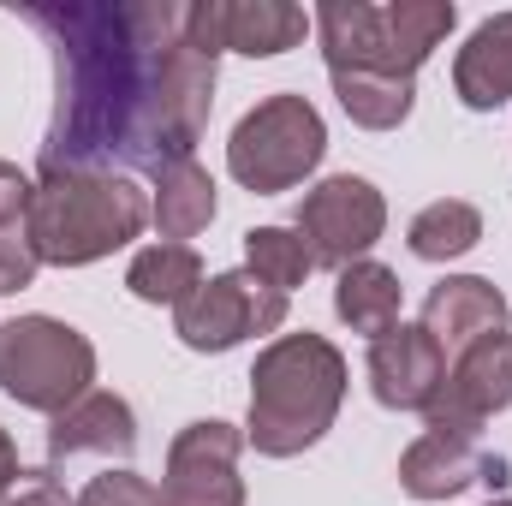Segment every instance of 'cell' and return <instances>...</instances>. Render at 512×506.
<instances>
[{
    "instance_id": "5bb4252c",
    "label": "cell",
    "mask_w": 512,
    "mask_h": 506,
    "mask_svg": "<svg viewBox=\"0 0 512 506\" xmlns=\"http://www.w3.org/2000/svg\"><path fill=\"white\" fill-rule=\"evenodd\" d=\"M453 96L471 108V114H495L501 102H512V12L483 18L459 60H453Z\"/></svg>"
},
{
    "instance_id": "ffe728a7",
    "label": "cell",
    "mask_w": 512,
    "mask_h": 506,
    "mask_svg": "<svg viewBox=\"0 0 512 506\" xmlns=\"http://www.w3.org/2000/svg\"><path fill=\"white\" fill-rule=\"evenodd\" d=\"M209 274H203V256L191 251V245H143V251L131 256L126 268V292L131 298H143V304H185L197 286H203Z\"/></svg>"
},
{
    "instance_id": "30bf717a",
    "label": "cell",
    "mask_w": 512,
    "mask_h": 506,
    "mask_svg": "<svg viewBox=\"0 0 512 506\" xmlns=\"http://www.w3.org/2000/svg\"><path fill=\"white\" fill-rule=\"evenodd\" d=\"M370 393L387 411H429L435 387L447 376V352L429 340L423 322H399L382 340H370Z\"/></svg>"
},
{
    "instance_id": "d4e9b609",
    "label": "cell",
    "mask_w": 512,
    "mask_h": 506,
    "mask_svg": "<svg viewBox=\"0 0 512 506\" xmlns=\"http://www.w3.org/2000/svg\"><path fill=\"white\" fill-rule=\"evenodd\" d=\"M36 268H42V256L30 245L24 221H18V227H0V298H6V292H24V286L36 280Z\"/></svg>"
},
{
    "instance_id": "7a4b0ae2",
    "label": "cell",
    "mask_w": 512,
    "mask_h": 506,
    "mask_svg": "<svg viewBox=\"0 0 512 506\" xmlns=\"http://www.w3.org/2000/svg\"><path fill=\"white\" fill-rule=\"evenodd\" d=\"M346 405V358L328 334H280L256 352L245 447L262 459H298L316 447Z\"/></svg>"
},
{
    "instance_id": "4316f807",
    "label": "cell",
    "mask_w": 512,
    "mask_h": 506,
    "mask_svg": "<svg viewBox=\"0 0 512 506\" xmlns=\"http://www.w3.org/2000/svg\"><path fill=\"white\" fill-rule=\"evenodd\" d=\"M30 197H36V185L12 161H0V227H18L30 215Z\"/></svg>"
},
{
    "instance_id": "7402d4cb",
    "label": "cell",
    "mask_w": 512,
    "mask_h": 506,
    "mask_svg": "<svg viewBox=\"0 0 512 506\" xmlns=\"http://www.w3.org/2000/svg\"><path fill=\"white\" fill-rule=\"evenodd\" d=\"M477 239H483V215L465 197H441V203L417 209L411 227H405V245L423 262H453V256L477 251Z\"/></svg>"
},
{
    "instance_id": "d6986e66",
    "label": "cell",
    "mask_w": 512,
    "mask_h": 506,
    "mask_svg": "<svg viewBox=\"0 0 512 506\" xmlns=\"http://www.w3.org/2000/svg\"><path fill=\"white\" fill-rule=\"evenodd\" d=\"M334 316L352 334L382 340L387 328H399V274L387 262H376V256L340 268V280H334Z\"/></svg>"
},
{
    "instance_id": "484cf974",
    "label": "cell",
    "mask_w": 512,
    "mask_h": 506,
    "mask_svg": "<svg viewBox=\"0 0 512 506\" xmlns=\"http://www.w3.org/2000/svg\"><path fill=\"white\" fill-rule=\"evenodd\" d=\"M0 506H72V495H66V483L54 471H18L0 489Z\"/></svg>"
},
{
    "instance_id": "6da1fadb",
    "label": "cell",
    "mask_w": 512,
    "mask_h": 506,
    "mask_svg": "<svg viewBox=\"0 0 512 506\" xmlns=\"http://www.w3.org/2000/svg\"><path fill=\"white\" fill-rule=\"evenodd\" d=\"M54 48V120L42 173H161L191 161L215 114V60L179 0L24 6Z\"/></svg>"
},
{
    "instance_id": "44dd1931",
    "label": "cell",
    "mask_w": 512,
    "mask_h": 506,
    "mask_svg": "<svg viewBox=\"0 0 512 506\" xmlns=\"http://www.w3.org/2000/svg\"><path fill=\"white\" fill-rule=\"evenodd\" d=\"M328 78H334V96H340L352 126L399 131L411 120V102H417L411 78H387V72H328Z\"/></svg>"
},
{
    "instance_id": "52a82bcc",
    "label": "cell",
    "mask_w": 512,
    "mask_h": 506,
    "mask_svg": "<svg viewBox=\"0 0 512 506\" xmlns=\"http://www.w3.org/2000/svg\"><path fill=\"white\" fill-rule=\"evenodd\" d=\"M292 227L310 245L316 268L340 274V268L364 262V256L376 251V239L387 233V197L370 179H358V173H334V179H322V185L304 191Z\"/></svg>"
},
{
    "instance_id": "277c9868",
    "label": "cell",
    "mask_w": 512,
    "mask_h": 506,
    "mask_svg": "<svg viewBox=\"0 0 512 506\" xmlns=\"http://www.w3.org/2000/svg\"><path fill=\"white\" fill-rule=\"evenodd\" d=\"M96 381V346L60 316H12L0 322V393L24 411L60 417Z\"/></svg>"
},
{
    "instance_id": "ac0fdd59",
    "label": "cell",
    "mask_w": 512,
    "mask_h": 506,
    "mask_svg": "<svg viewBox=\"0 0 512 506\" xmlns=\"http://www.w3.org/2000/svg\"><path fill=\"white\" fill-rule=\"evenodd\" d=\"M453 24H459L453 0H393V6H382L387 72L393 78H417V66L453 36Z\"/></svg>"
},
{
    "instance_id": "9c48e42d",
    "label": "cell",
    "mask_w": 512,
    "mask_h": 506,
    "mask_svg": "<svg viewBox=\"0 0 512 506\" xmlns=\"http://www.w3.org/2000/svg\"><path fill=\"white\" fill-rule=\"evenodd\" d=\"M512 405V334H495V340H477L465 346L447 376L435 387L429 411H423V429L429 435H459V441H477L483 423L495 411Z\"/></svg>"
},
{
    "instance_id": "2e32d148",
    "label": "cell",
    "mask_w": 512,
    "mask_h": 506,
    "mask_svg": "<svg viewBox=\"0 0 512 506\" xmlns=\"http://www.w3.org/2000/svg\"><path fill=\"white\" fill-rule=\"evenodd\" d=\"M310 36V12L292 0H221V54L274 60Z\"/></svg>"
},
{
    "instance_id": "ba28073f",
    "label": "cell",
    "mask_w": 512,
    "mask_h": 506,
    "mask_svg": "<svg viewBox=\"0 0 512 506\" xmlns=\"http://www.w3.org/2000/svg\"><path fill=\"white\" fill-rule=\"evenodd\" d=\"M239 453H245V429H233L221 417L185 423L167 447L161 506H245Z\"/></svg>"
},
{
    "instance_id": "5b68a950",
    "label": "cell",
    "mask_w": 512,
    "mask_h": 506,
    "mask_svg": "<svg viewBox=\"0 0 512 506\" xmlns=\"http://www.w3.org/2000/svg\"><path fill=\"white\" fill-rule=\"evenodd\" d=\"M322 155H328V126H322L316 102H304L292 90L256 102L227 137V173L256 197L298 191L322 167Z\"/></svg>"
},
{
    "instance_id": "e0dca14e",
    "label": "cell",
    "mask_w": 512,
    "mask_h": 506,
    "mask_svg": "<svg viewBox=\"0 0 512 506\" xmlns=\"http://www.w3.org/2000/svg\"><path fill=\"white\" fill-rule=\"evenodd\" d=\"M215 209H221V197H215L209 167H197V155H191V161H173V167H161V173H155L149 221H155V233H161L167 245H185V239L209 233Z\"/></svg>"
},
{
    "instance_id": "9a60e30c",
    "label": "cell",
    "mask_w": 512,
    "mask_h": 506,
    "mask_svg": "<svg viewBox=\"0 0 512 506\" xmlns=\"http://www.w3.org/2000/svg\"><path fill=\"white\" fill-rule=\"evenodd\" d=\"M310 30L322 42L328 72H387L382 6H370V0H322L310 12Z\"/></svg>"
},
{
    "instance_id": "83f0119b",
    "label": "cell",
    "mask_w": 512,
    "mask_h": 506,
    "mask_svg": "<svg viewBox=\"0 0 512 506\" xmlns=\"http://www.w3.org/2000/svg\"><path fill=\"white\" fill-rule=\"evenodd\" d=\"M18 471H24V465H18V447H12V435L0 429V489H6V483H12Z\"/></svg>"
},
{
    "instance_id": "7c38bea8",
    "label": "cell",
    "mask_w": 512,
    "mask_h": 506,
    "mask_svg": "<svg viewBox=\"0 0 512 506\" xmlns=\"http://www.w3.org/2000/svg\"><path fill=\"white\" fill-rule=\"evenodd\" d=\"M512 322V304L507 292L495 286V280H483V274H447L441 286H429V298H423V328H429V340L441 346V352H465V346H477V340H495V334H507Z\"/></svg>"
},
{
    "instance_id": "cb8c5ba5",
    "label": "cell",
    "mask_w": 512,
    "mask_h": 506,
    "mask_svg": "<svg viewBox=\"0 0 512 506\" xmlns=\"http://www.w3.org/2000/svg\"><path fill=\"white\" fill-rule=\"evenodd\" d=\"M72 506H161V489H155L149 477H137L131 465H120V471L90 477V483L72 495Z\"/></svg>"
},
{
    "instance_id": "3957f363",
    "label": "cell",
    "mask_w": 512,
    "mask_h": 506,
    "mask_svg": "<svg viewBox=\"0 0 512 506\" xmlns=\"http://www.w3.org/2000/svg\"><path fill=\"white\" fill-rule=\"evenodd\" d=\"M143 227L149 191L131 173H42L24 215L36 256L54 268H90L143 239Z\"/></svg>"
},
{
    "instance_id": "603a6c76",
    "label": "cell",
    "mask_w": 512,
    "mask_h": 506,
    "mask_svg": "<svg viewBox=\"0 0 512 506\" xmlns=\"http://www.w3.org/2000/svg\"><path fill=\"white\" fill-rule=\"evenodd\" d=\"M310 268H316V256L298 239V227H251L245 233V274H256L262 286L292 298V286H304Z\"/></svg>"
},
{
    "instance_id": "4fadbf2b",
    "label": "cell",
    "mask_w": 512,
    "mask_h": 506,
    "mask_svg": "<svg viewBox=\"0 0 512 506\" xmlns=\"http://www.w3.org/2000/svg\"><path fill=\"white\" fill-rule=\"evenodd\" d=\"M84 453H102V459H131L137 453V411H131L120 393H102L90 387L78 405H66L54 423H48V459H84Z\"/></svg>"
},
{
    "instance_id": "8992f818",
    "label": "cell",
    "mask_w": 512,
    "mask_h": 506,
    "mask_svg": "<svg viewBox=\"0 0 512 506\" xmlns=\"http://www.w3.org/2000/svg\"><path fill=\"white\" fill-rule=\"evenodd\" d=\"M286 322V292L262 286L256 274H209L179 310H173V334L191 352H233L256 334H274Z\"/></svg>"
},
{
    "instance_id": "f1b7e54d",
    "label": "cell",
    "mask_w": 512,
    "mask_h": 506,
    "mask_svg": "<svg viewBox=\"0 0 512 506\" xmlns=\"http://www.w3.org/2000/svg\"><path fill=\"white\" fill-rule=\"evenodd\" d=\"M489 506H512V501H489Z\"/></svg>"
},
{
    "instance_id": "8fae6325",
    "label": "cell",
    "mask_w": 512,
    "mask_h": 506,
    "mask_svg": "<svg viewBox=\"0 0 512 506\" xmlns=\"http://www.w3.org/2000/svg\"><path fill=\"white\" fill-rule=\"evenodd\" d=\"M471 483L501 489L507 483V459H495V453H483L477 441H459V435H417L399 453V489L411 501H453Z\"/></svg>"
}]
</instances>
